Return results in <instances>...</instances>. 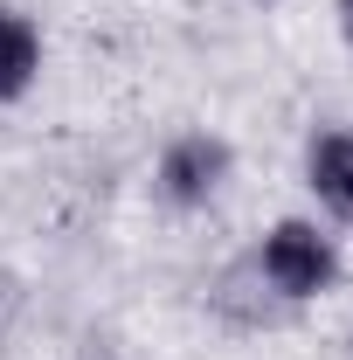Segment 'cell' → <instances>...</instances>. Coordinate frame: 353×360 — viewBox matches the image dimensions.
Wrapping results in <instances>:
<instances>
[{"mask_svg": "<svg viewBox=\"0 0 353 360\" xmlns=\"http://www.w3.org/2000/svg\"><path fill=\"white\" fill-rule=\"evenodd\" d=\"M257 270H264V284H270V291H284V298H312L319 284H333L340 257H333V243H326L319 229L284 222V229H277V236L264 243Z\"/></svg>", "mask_w": 353, "mask_h": 360, "instance_id": "cell-1", "label": "cell"}, {"mask_svg": "<svg viewBox=\"0 0 353 360\" xmlns=\"http://www.w3.org/2000/svg\"><path fill=\"white\" fill-rule=\"evenodd\" d=\"M340 14H347V28H353V0H340Z\"/></svg>", "mask_w": 353, "mask_h": 360, "instance_id": "cell-5", "label": "cell"}, {"mask_svg": "<svg viewBox=\"0 0 353 360\" xmlns=\"http://www.w3.org/2000/svg\"><path fill=\"white\" fill-rule=\"evenodd\" d=\"M312 187H319L340 215H353V139L347 132H326L312 146Z\"/></svg>", "mask_w": 353, "mask_h": 360, "instance_id": "cell-3", "label": "cell"}, {"mask_svg": "<svg viewBox=\"0 0 353 360\" xmlns=\"http://www.w3.org/2000/svg\"><path fill=\"white\" fill-rule=\"evenodd\" d=\"M222 174H229V153H222L215 139H174L167 146V167H160V180H167L174 201H208L222 187Z\"/></svg>", "mask_w": 353, "mask_h": 360, "instance_id": "cell-2", "label": "cell"}, {"mask_svg": "<svg viewBox=\"0 0 353 360\" xmlns=\"http://www.w3.org/2000/svg\"><path fill=\"white\" fill-rule=\"evenodd\" d=\"M28 77H35V28L0 7V97H14Z\"/></svg>", "mask_w": 353, "mask_h": 360, "instance_id": "cell-4", "label": "cell"}]
</instances>
